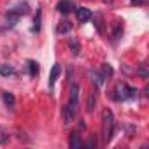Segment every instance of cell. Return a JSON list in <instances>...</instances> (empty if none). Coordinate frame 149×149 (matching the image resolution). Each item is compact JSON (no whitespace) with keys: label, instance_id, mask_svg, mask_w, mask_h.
Masks as SVG:
<instances>
[{"label":"cell","instance_id":"1","mask_svg":"<svg viewBox=\"0 0 149 149\" xmlns=\"http://www.w3.org/2000/svg\"><path fill=\"white\" fill-rule=\"evenodd\" d=\"M79 91H81L79 84H72V86H70V98H68V104H67L65 109H63V121H65V125L72 123L74 118H76V114H77V107H79Z\"/></svg>","mask_w":149,"mask_h":149},{"label":"cell","instance_id":"2","mask_svg":"<svg viewBox=\"0 0 149 149\" xmlns=\"http://www.w3.org/2000/svg\"><path fill=\"white\" fill-rule=\"evenodd\" d=\"M114 125L116 123H114L112 112L109 109H105L102 112V132H104V140L105 142H109L112 139V135H114Z\"/></svg>","mask_w":149,"mask_h":149},{"label":"cell","instance_id":"3","mask_svg":"<svg viewBox=\"0 0 149 149\" xmlns=\"http://www.w3.org/2000/svg\"><path fill=\"white\" fill-rule=\"evenodd\" d=\"M28 13H30V6H28L26 2H18L16 6H13V7L7 11V19H9L11 25H14L19 16H26Z\"/></svg>","mask_w":149,"mask_h":149},{"label":"cell","instance_id":"4","mask_svg":"<svg viewBox=\"0 0 149 149\" xmlns=\"http://www.w3.org/2000/svg\"><path fill=\"white\" fill-rule=\"evenodd\" d=\"M137 95H139L137 88H132V86L121 83V84H118V88H116V97H114V98H116V100H133V98H137Z\"/></svg>","mask_w":149,"mask_h":149},{"label":"cell","instance_id":"5","mask_svg":"<svg viewBox=\"0 0 149 149\" xmlns=\"http://www.w3.org/2000/svg\"><path fill=\"white\" fill-rule=\"evenodd\" d=\"M72 9H76V6H74L72 0H60V2L56 4V11L61 13V14H68Z\"/></svg>","mask_w":149,"mask_h":149},{"label":"cell","instance_id":"6","mask_svg":"<svg viewBox=\"0 0 149 149\" xmlns=\"http://www.w3.org/2000/svg\"><path fill=\"white\" fill-rule=\"evenodd\" d=\"M76 16H77V19H79V23H86L88 19H91L93 13H91L90 9H86V7H79V9L76 11Z\"/></svg>","mask_w":149,"mask_h":149},{"label":"cell","instance_id":"7","mask_svg":"<svg viewBox=\"0 0 149 149\" xmlns=\"http://www.w3.org/2000/svg\"><path fill=\"white\" fill-rule=\"evenodd\" d=\"M67 44H68V47H70V51L74 53V54H79L81 53V44H79V40L76 39V37H68V40H67Z\"/></svg>","mask_w":149,"mask_h":149},{"label":"cell","instance_id":"8","mask_svg":"<svg viewBox=\"0 0 149 149\" xmlns=\"http://www.w3.org/2000/svg\"><path fill=\"white\" fill-rule=\"evenodd\" d=\"M60 65L58 63H54L53 65V68H51V74H49V86L53 88L54 86V83H56V79H58V76H60Z\"/></svg>","mask_w":149,"mask_h":149},{"label":"cell","instance_id":"9","mask_svg":"<svg viewBox=\"0 0 149 149\" xmlns=\"http://www.w3.org/2000/svg\"><path fill=\"white\" fill-rule=\"evenodd\" d=\"M2 98H4V104H6L9 109H14V105H16V98H14L13 93H9V91H2Z\"/></svg>","mask_w":149,"mask_h":149},{"label":"cell","instance_id":"10","mask_svg":"<svg viewBox=\"0 0 149 149\" xmlns=\"http://www.w3.org/2000/svg\"><path fill=\"white\" fill-rule=\"evenodd\" d=\"M81 135H79V132H72L70 133V147L72 149H79L81 147Z\"/></svg>","mask_w":149,"mask_h":149},{"label":"cell","instance_id":"11","mask_svg":"<svg viewBox=\"0 0 149 149\" xmlns=\"http://www.w3.org/2000/svg\"><path fill=\"white\" fill-rule=\"evenodd\" d=\"M40 21H42V9H40V7H37L35 18H33V26H32V32H39V30H40Z\"/></svg>","mask_w":149,"mask_h":149},{"label":"cell","instance_id":"12","mask_svg":"<svg viewBox=\"0 0 149 149\" xmlns=\"http://www.w3.org/2000/svg\"><path fill=\"white\" fill-rule=\"evenodd\" d=\"M16 74V70H14V67H11V65H0V76H4V77H9V76H14Z\"/></svg>","mask_w":149,"mask_h":149},{"label":"cell","instance_id":"13","mask_svg":"<svg viewBox=\"0 0 149 149\" xmlns=\"http://www.w3.org/2000/svg\"><path fill=\"white\" fill-rule=\"evenodd\" d=\"M70 30H72V23H70V21H63V23H60L58 28H56V32H58L60 35H65V33H68Z\"/></svg>","mask_w":149,"mask_h":149},{"label":"cell","instance_id":"14","mask_svg":"<svg viewBox=\"0 0 149 149\" xmlns=\"http://www.w3.org/2000/svg\"><path fill=\"white\" fill-rule=\"evenodd\" d=\"M95 104H97V93H95V91H91V93H90V97H88V102H86V111H88V112H93Z\"/></svg>","mask_w":149,"mask_h":149},{"label":"cell","instance_id":"15","mask_svg":"<svg viewBox=\"0 0 149 149\" xmlns=\"http://www.w3.org/2000/svg\"><path fill=\"white\" fill-rule=\"evenodd\" d=\"M28 70H30V77H37L39 76V63L33 60H28Z\"/></svg>","mask_w":149,"mask_h":149},{"label":"cell","instance_id":"16","mask_svg":"<svg viewBox=\"0 0 149 149\" xmlns=\"http://www.w3.org/2000/svg\"><path fill=\"white\" fill-rule=\"evenodd\" d=\"M90 76H91V81L95 83V86H100V84L105 81V79L100 76V74H98V72H93V70H91V72H90Z\"/></svg>","mask_w":149,"mask_h":149},{"label":"cell","instance_id":"17","mask_svg":"<svg viewBox=\"0 0 149 149\" xmlns=\"http://www.w3.org/2000/svg\"><path fill=\"white\" fill-rule=\"evenodd\" d=\"M112 35H114V39H119V37L123 35V26H121L119 21L114 23V32H112Z\"/></svg>","mask_w":149,"mask_h":149},{"label":"cell","instance_id":"18","mask_svg":"<svg viewBox=\"0 0 149 149\" xmlns=\"http://www.w3.org/2000/svg\"><path fill=\"white\" fill-rule=\"evenodd\" d=\"M111 76H112V68H111L109 65H104V68H102V77L107 79V77H111Z\"/></svg>","mask_w":149,"mask_h":149},{"label":"cell","instance_id":"19","mask_svg":"<svg viewBox=\"0 0 149 149\" xmlns=\"http://www.w3.org/2000/svg\"><path fill=\"white\" fill-rule=\"evenodd\" d=\"M93 19H95V26H97V30L98 32H102L104 28H102V16H98V14H95V16H91Z\"/></svg>","mask_w":149,"mask_h":149},{"label":"cell","instance_id":"20","mask_svg":"<svg viewBox=\"0 0 149 149\" xmlns=\"http://www.w3.org/2000/svg\"><path fill=\"white\" fill-rule=\"evenodd\" d=\"M86 146H88V147H95V146H97V139H95V137H90V140H88Z\"/></svg>","mask_w":149,"mask_h":149},{"label":"cell","instance_id":"21","mask_svg":"<svg viewBox=\"0 0 149 149\" xmlns=\"http://www.w3.org/2000/svg\"><path fill=\"white\" fill-rule=\"evenodd\" d=\"M130 2H132V4H133V6H140V4H142V2H144V0H130Z\"/></svg>","mask_w":149,"mask_h":149},{"label":"cell","instance_id":"22","mask_svg":"<svg viewBox=\"0 0 149 149\" xmlns=\"http://www.w3.org/2000/svg\"><path fill=\"white\" fill-rule=\"evenodd\" d=\"M104 2H105V4H112V0H104Z\"/></svg>","mask_w":149,"mask_h":149}]
</instances>
